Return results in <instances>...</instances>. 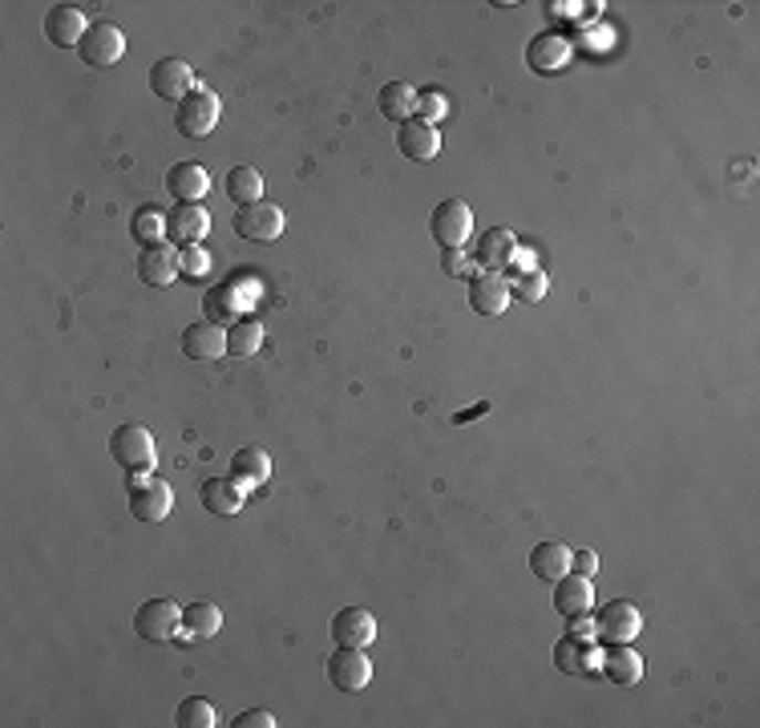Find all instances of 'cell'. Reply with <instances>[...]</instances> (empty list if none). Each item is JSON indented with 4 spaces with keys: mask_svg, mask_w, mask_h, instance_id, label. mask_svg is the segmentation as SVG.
Returning a JSON list of instances; mask_svg holds the SVG:
<instances>
[{
    "mask_svg": "<svg viewBox=\"0 0 760 728\" xmlns=\"http://www.w3.org/2000/svg\"><path fill=\"white\" fill-rule=\"evenodd\" d=\"M231 478L243 490H256V486H263L271 478V458H268V449H259V446H243L239 454L231 458Z\"/></svg>",
    "mask_w": 760,
    "mask_h": 728,
    "instance_id": "cell-25",
    "label": "cell"
},
{
    "mask_svg": "<svg viewBox=\"0 0 760 728\" xmlns=\"http://www.w3.org/2000/svg\"><path fill=\"white\" fill-rule=\"evenodd\" d=\"M231 728H275V717H271L268 708H247V713H239L231 720Z\"/></svg>",
    "mask_w": 760,
    "mask_h": 728,
    "instance_id": "cell-38",
    "label": "cell"
},
{
    "mask_svg": "<svg viewBox=\"0 0 760 728\" xmlns=\"http://www.w3.org/2000/svg\"><path fill=\"white\" fill-rule=\"evenodd\" d=\"M373 680V659L364 656V647H336V656H327V684L336 693H364Z\"/></svg>",
    "mask_w": 760,
    "mask_h": 728,
    "instance_id": "cell-7",
    "label": "cell"
},
{
    "mask_svg": "<svg viewBox=\"0 0 760 728\" xmlns=\"http://www.w3.org/2000/svg\"><path fill=\"white\" fill-rule=\"evenodd\" d=\"M199 498H202V506H207L211 514L231 518V514H239V510H243L247 490L235 482V478H207V482H202V490H199Z\"/></svg>",
    "mask_w": 760,
    "mask_h": 728,
    "instance_id": "cell-23",
    "label": "cell"
},
{
    "mask_svg": "<svg viewBox=\"0 0 760 728\" xmlns=\"http://www.w3.org/2000/svg\"><path fill=\"white\" fill-rule=\"evenodd\" d=\"M222 627V611L215 607V603L199 600V603H187V611H183V644L187 639H211V635H219Z\"/></svg>",
    "mask_w": 760,
    "mask_h": 728,
    "instance_id": "cell-27",
    "label": "cell"
},
{
    "mask_svg": "<svg viewBox=\"0 0 760 728\" xmlns=\"http://www.w3.org/2000/svg\"><path fill=\"white\" fill-rule=\"evenodd\" d=\"M591 623H595L598 639H607V644H632L635 635H639V627H644V611L627 600H611L598 607V615Z\"/></svg>",
    "mask_w": 760,
    "mask_h": 728,
    "instance_id": "cell-9",
    "label": "cell"
},
{
    "mask_svg": "<svg viewBox=\"0 0 760 728\" xmlns=\"http://www.w3.org/2000/svg\"><path fill=\"white\" fill-rule=\"evenodd\" d=\"M183 353H187V361H199V364L219 361L227 353V329H219L211 320L187 324V332H183Z\"/></svg>",
    "mask_w": 760,
    "mask_h": 728,
    "instance_id": "cell-18",
    "label": "cell"
},
{
    "mask_svg": "<svg viewBox=\"0 0 760 728\" xmlns=\"http://www.w3.org/2000/svg\"><path fill=\"white\" fill-rule=\"evenodd\" d=\"M222 190H227V199H231L235 207L263 202V175H259L256 166H235V170H227Z\"/></svg>",
    "mask_w": 760,
    "mask_h": 728,
    "instance_id": "cell-28",
    "label": "cell"
},
{
    "mask_svg": "<svg viewBox=\"0 0 760 728\" xmlns=\"http://www.w3.org/2000/svg\"><path fill=\"white\" fill-rule=\"evenodd\" d=\"M219 114H222V106H219V97L211 94V90H195V94L183 102V106H175V129L183 134V138H207L215 126H219Z\"/></svg>",
    "mask_w": 760,
    "mask_h": 728,
    "instance_id": "cell-5",
    "label": "cell"
},
{
    "mask_svg": "<svg viewBox=\"0 0 760 728\" xmlns=\"http://www.w3.org/2000/svg\"><path fill=\"white\" fill-rule=\"evenodd\" d=\"M207 231H211V215L202 202H175V211L166 215V239L175 247L202 243Z\"/></svg>",
    "mask_w": 760,
    "mask_h": 728,
    "instance_id": "cell-12",
    "label": "cell"
},
{
    "mask_svg": "<svg viewBox=\"0 0 760 728\" xmlns=\"http://www.w3.org/2000/svg\"><path fill=\"white\" fill-rule=\"evenodd\" d=\"M571 559H574L571 547H562V542H539V547L530 551V571H534L542 583H559V579L571 571Z\"/></svg>",
    "mask_w": 760,
    "mask_h": 728,
    "instance_id": "cell-26",
    "label": "cell"
},
{
    "mask_svg": "<svg viewBox=\"0 0 760 728\" xmlns=\"http://www.w3.org/2000/svg\"><path fill=\"white\" fill-rule=\"evenodd\" d=\"M518 256V239L510 227H490V231H481L478 236V259L473 263H481L486 271H502L510 268Z\"/></svg>",
    "mask_w": 760,
    "mask_h": 728,
    "instance_id": "cell-22",
    "label": "cell"
},
{
    "mask_svg": "<svg viewBox=\"0 0 760 728\" xmlns=\"http://www.w3.org/2000/svg\"><path fill=\"white\" fill-rule=\"evenodd\" d=\"M77 53H82V61L90 70H110V65H117V61L126 58V33L110 21H97L90 24V33L77 45Z\"/></svg>",
    "mask_w": 760,
    "mask_h": 728,
    "instance_id": "cell-8",
    "label": "cell"
},
{
    "mask_svg": "<svg viewBox=\"0 0 760 728\" xmlns=\"http://www.w3.org/2000/svg\"><path fill=\"white\" fill-rule=\"evenodd\" d=\"M90 33V17L77 4H53L45 12V37L58 49H77Z\"/></svg>",
    "mask_w": 760,
    "mask_h": 728,
    "instance_id": "cell-13",
    "label": "cell"
},
{
    "mask_svg": "<svg viewBox=\"0 0 760 728\" xmlns=\"http://www.w3.org/2000/svg\"><path fill=\"white\" fill-rule=\"evenodd\" d=\"M376 106H381V118L397 122L400 126V122L417 118V90H413L409 82H388V85H381Z\"/></svg>",
    "mask_w": 760,
    "mask_h": 728,
    "instance_id": "cell-24",
    "label": "cell"
},
{
    "mask_svg": "<svg viewBox=\"0 0 760 728\" xmlns=\"http://www.w3.org/2000/svg\"><path fill=\"white\" fill-rule=\"evenodd\" d=\"M134 632L146 639V644H166V639H178L183 632V607L175 600H146L134 611Z\"/></svg>",
    "mask_w": 760,
    "mask_h": 728,
    "instance_id": "cell-4",
    "label": "cell"
},
{
    "mask_svg": "<svg viewBox=\"0 0 760 728\" xmlns=\"http://www.w3.org/2000/svg\"><path fill=\"white\" fill-rule=\"evenodd\" d=\"M150 90H154V97H163V102H175V106H183V102H187V97L199 90V73L190 70L183 58H163V61H154Z\"/></svg>",
    "mask_w": 760,
    "mask_h": 728,
    "instance_id": "cell-6",
    "label": "cell"
},
{
    "mask_svg": "<svg viewBox=\"0 0 760 728\" xmlns=\"http://www.w3.org/2000/svg\"><path fill=\"white\" fill-rule=\"evenodd\" d=\"M235 236L251 239V243H275L288 231V215L275 202H251V207H239L231 219Z\"/></svg>",
    "mask_w": 760,
    "mask_h": 728,
    "instance_id": "cell-3",
    "label": "cell"
},
{
    "mask_svg": "<svg viewBox=\"0 0 760 728\" xmlns=\"http://www.w3.org/2000/svg\"><path fill=\"white\" fill-rule=\"evenodd\" d=\"M397 146L405 158H413V163H429V158H437V150H441V134H437V126H429V122L409 118L397 126Z\"/></svg>",
    "mask_w": 760,
    "mask_h": 728,
    "instance_id": "cell-19",
    "label": "cell"
},
{
    "mask_svg": "<svg viewBox=\"0 0 760 728\" xmlns=\"http://www.w3.org/2000/svg\"><path fill=\"white\" fill-rule=\"evenodd\" d=\"M202 308H207V320H211V324H227V329H231L235 320H239V308H235V300H231V292H227V288H215V292H207V300H202Z\"/></svg>",
    "mask_w": 760,
    "mask_h": 728,
    "instance_id": "cell-34",
    "label": "cell"
},
{
    "mask_svg": "<svg viewBox=\"0 0 760 728\" xmlns=\"http://www.w3.org/2000/svg\"><path fill=\"white\" fill-rule=\"evenodd\" d=\"M207 271H211V256H207V247H202V243L178 247V275H187V280H202Z\"/></svg>",
    "mask_w": 760,
    "mask_h": 728,
    "instance_id": "cell-33",
    "label": "cell"
},
{
    "mask_svg": "<svg viewBox=\"0 0 760 728\" xmlns=\"http://www.w3.org/2000/svg\"><path fill=\"white\" fill-rule=\"evenodd\" d=\"M571 571H574V575H586V579H591V575L598 571V554H595V551H574Z\"/></svg>",
    "mask_w": 760,
    "mask_h": 728,
    "instance_id": "cell-39",
    "label": "cell"
},
{
    "mask_svg": "<svg viewBox=\"0 0 760 728\" xmlns=\"http://www.w3.org/2000/svg\"><path fill=\"white\" fill-rule=\"evenodd\" d=\"M110 458H114L126 474H154V461H158L154 434L138 422L117 425L114 434H110Z\"/></svg>",
    "mask_w": 760,
    "mask_h": 728,
    "instance_id": "cell-1",
    "label": "cell"
},
{
    "mask_svg": "<svg viewBox=\"0 0 760 728\" xmlns=\"http://www.w3.org/2000/svg\"><path fill=\"white\" fill-rule=\"evenodd\" d=\"M129 236L138 239L142 247L166 243V215L154 211V207H138L134 219H129Z\"/></svg>",
    "mask_w": 760,
    "mask_h": 728,
    "instance_id": "cell-31",
    "label": "cell"
},
{
    "mask_svg": "<svg viewBox=\"0 0 760 728\" xmlns=\"http://www.w3.org/2000/svg\"><path fill=\"white\" fill-rule=\"evenodd\" d=\"M441 268H445V275H469V280L478 275V271H473L478 263H473V259H469L461 247H445V251H441Z\"/></svg>",
    "mask_w": 760,
    "mask_h": 728,
    "instance_id": "cell-37",
    "label": "cell"
},
{
    "mask_svg": "<svg viewBox=\"0 0 760 728\" xmlns=\"http://www.w3.org/2000/svg\"><path fill=\"white\" fill-rule=\"evenodd\" d=\"M259 349H263V324H259L256 316H239L231 329H227V353L247 361V356H256Z\"/></svg>",
    "mask_w": 760,
    "mask_h": 728,
    "instance_id": "cell-29",
    "label": "cell"
},
{
    "mask_svg": "<svg viewBox=\"0 0 760 728\" xmlns=\"http://www.w3.org/2000/svg\"><path fill=\"white\" fill-rule=\"evenodd\" d=\"M510 280H506L502 271H478L473 280H469V308L478 312V316H502L506 308H510Z\"/></svg>",
    "mask_w": 760,
    "mask_h": 728,
    "instance_id": "cell-11",
    "label": "cell"
},
{
    "mask_svg": "<svg viewBox=\"0 0 760 728\" xmlns=\"http://www.w3.org/2000/svg\"><path fill=\"white\" fill-rule=\"evenodd\" d=\"M175 510V490L158 474H129V514L142 527H158Z\"/></svg>",
    "mask_w": 760,
    "mask_h": 728,
    "instance_id": "cell-2",
    "label": "cell"
},
{
    "mask_svg": "<svg viewBox=\"0 0 760 728\" xmlns=\"http://www.w3.org/2000/svg\"><path fill=\"white\" fill-rule=\"evenodd\" d=\"M591 603H595V587H591V579H586V575H574V571H566V575L554 583V611H559L562 620L586 615V611H591Z\"/></svg>",
    "mask_w": 760,
    "mask_h": 728,
    "instance_id": "cell-21",
    "label": "cell"
},
{
    "mask_svg": "<svg viewBox=\"0 0 760 728\" xmlns=\"http://www.w3.org/2000/svg\"><path fill=\"white\" fill-rule=\"evenodd\" d=\"M332 639H336V647H373L376 639V615L364 607H344L336 611V620H332Z\"/></svg>",
    "mask_w": 760,
    "mask_h": 728,
    "instance_id": "cell-16",
    "label": "cell"
},
{
    "mask_svg": "<svg viewBox=\"0 0 760 728\" xmlns=\"http://www.w3.org/2000/svg\"><path fill=\"white\" fill-rule=\"evenodd\" d=\"M138 280L150 283V288H170L178 280V247L166 239V243L142 247L138 251Z\"/></svg>",
    "mask_w": 760,
    "mask_h": 728,
    "instance_id": "cell-15",
    "label": "cell"
},
{
    "mask_svg": "<svg viewBox=\"0 0 760 728\" xmlns=\"http://www.w3.org/2000/svg\"><path fill=\"white\" fill-rule=\"evenodd\" d=\"M175 725L178 728H215L219 725V708L202 696H187L183 705L175 708Z\"/></svg>",
    "mask_w": 760,
    "mask_h": 728,
    "instance_id": "cell-32",
    "label": "cell"
},
{
    "mask_svg": "<svg viewBox=\"0 0 760 728\" xmlns=\"http://www.w3.org/2000/svg\"><path fill=\"white\" fill-rule=\"evenodd\" d=\"M445 114H449V97L445 94H437V90H425V94H417V118L421 122H441Z\"/></svg>",
    "mask_w": 760,
    "mask_h": 728,
    "instance_id": "cell-36",
    "label": "cell"
},
{
    "mask_svg": "<svg viewBox=\"0 0 760 728\" xmlns=\"http://www.w3.org/2000/svg\"><path fill=\"white\" fill-rule=\"evenodd\" d=\"M429 236L445 247H466L469 236H473V211H469V202L461 199H445L437 202L434 219H429Z\"/></svg>",
    "mask_w": 760,
    "mask_h": 728,
    "instance_id": "cell-10",
    "label": "cell"
},
{
    "mask_svg": "<svg viewBox=\"0 0 760 728\" xmlns=\"http://www.w3.org/2000/svg\"><path fill=\"white\" fill-rule=\"evenodd\" d=\"M211 190V170L202 163H175L166 170V195L175 202H199Z\"/></svg>",
    "mask_w": 760,
    "mask_h": 728,
    "instance_id": "cell-17",
    "label": "cell"
},
{
    "mask_svg": "<svg viewBox=\"0 0 760 728\" xmlns=\"http://www.w3.org/2000/svg\"><path fill=\"white\" fill-rule=\"evenodd\" d=\"M586 656H591V647H586V635L566 632L559 644H554V668L566 672V676H583L586 664H591Z\"/></svg>",
    "mask_w": 760,
    "mask_h": 728,
    "instance_id": "cell-30",
    "label": "cell"
},
{
    "mask_svg": "<svg viewBox=\"0 0 760 728\" xmlns=\"http://www.w3.org/2000/svg\"><path fill=\"white\" fill-rule=\"evenodd\" d=\"M574 58V45L562 33H539L527 45V65L534 73H559Z\"/></svg>",
    "mask_w": 760,
    "mask_h": 728,
    "instance_id": "cell-20",
    "label": "cell"
},
{
    "mask_svg": "<svg viewBox=\"0 0 760 728\" xmlns=\"http://www.w3.org/2000/svg\"><path fill=\"white\" fill-rule=\"evenodd\" d=\"M598 672L615 688H635L639 676H644V656L632 644H607V652L598 656Z\"/></svg>",
    "mask_w": 760,
    "mask_h": 728,
    "instance_id": "cell-14",
    "label": "cell"
},
{
    "mask_svg": "<svg viewBox=\"0 0 760 728\" xmlns=\"http://www.w3.org/2000/svg\"><path fill=\"white\" fill-rule=\"evenodd\" d=\"M510 292H514L518 300H527V304H542V300H546V292H550L546 271H522Z\"/></svg>",
    "mask_w": 760,
    "mask_h": 728,
    "instance_id": "cell-35",
    "label": "cell"
}]
</instances>
